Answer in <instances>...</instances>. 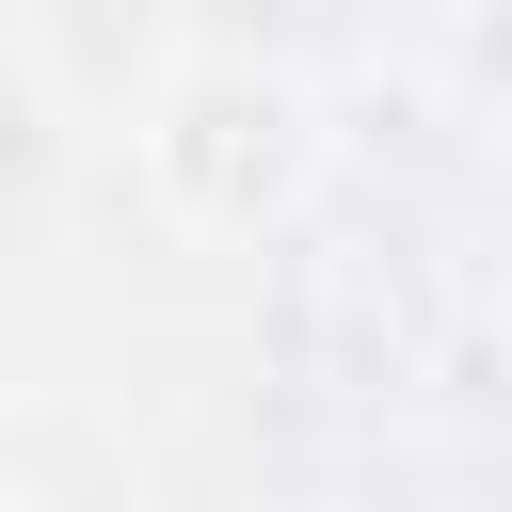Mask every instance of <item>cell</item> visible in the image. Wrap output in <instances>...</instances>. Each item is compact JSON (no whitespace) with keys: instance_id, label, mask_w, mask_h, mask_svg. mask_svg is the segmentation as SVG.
Wrapping results in <instances>:
<instances>
[{"instance_id":"cell-1","label":"cell","mask_w":512,"mask_h":512,"mask_svg":"<svg viewBox=\"0 0 512 512\" xmlns=\"http://www.w3.org/2000/svg\"><path fill=\"white\" fill-rule=\"evenodd\" d=\"M128 144H144V192H160L192 240L288 224L304 176H320V112H304V80H272V64H192V80H160V96L128 112Z\"/></svg>"}]
</instances>
